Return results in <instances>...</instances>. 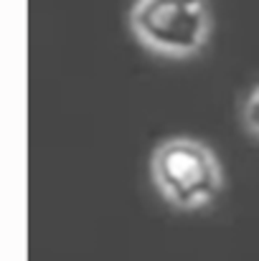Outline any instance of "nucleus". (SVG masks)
Instances as JSON below:
<instances>
[{"mask_svg": "<svg viewBox=\"0 0 259 261\" xmlns=\"http://www.w3.org/2000/svg\"><path fill=\"white\" fill-rule=\"evenodd\" d=\"M127 23L135 41L150 54L185 61L208 46L214 13L208 0H135Z\"/></svg>", "mask_w": 259, "mask_h": 261, "instance_id": "f257e3e1", "label": "nucleus"}, {"mask_svg": "<svg viewBox=\"0 0 259 261\" xmlns=\"http://www.w3.org/2000/svg\"><path fill=\"white\" fill-rule=\"evenodd\" d=\"M150 175L163 200L178 211L206 208L224 188L216 152L196 137H168L150 155Z\"/></svg>", "mask_w": 259, "mask_h": 261, "instance_id": "f03ea898", "label": "nucleus"}, {"mask_svg": "<svg viewBox=\"0 0 259 261\" xmlns=\"http://www.w3.org/2000/svg\"><path fill=\"white\" fill-rule=\"evenodd\" d=\"M242 124L254 140H259V84L247 94L242 104Z\"/></svg>", "mask_w": 259, "mask_h": 261, "instance_id": "7ed1b4c3", "label": "nucleus"}]
</instances>
